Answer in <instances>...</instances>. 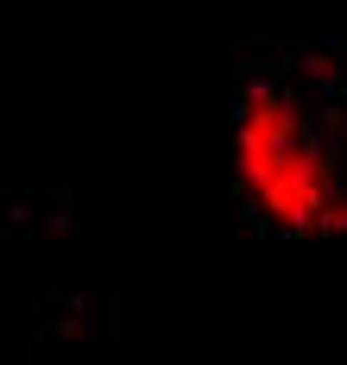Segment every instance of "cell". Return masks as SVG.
I'll return each instance as SVG.
<instances>
[{
    "instance_id": "1",
    "label": "cell",
    "mask_w": 347,
    "mask_h": 365,
    "mask_svg": "<svg viewBox=\"0 0 347 365\" xmlns=\"http://www.w3.org/2000/svg\"><path fill=\"white\" fill-rule=\"evenodd\" d=\"M233 189L271 233H347V44H271L240 63Z\"/></svg>"
}]
</instances>
